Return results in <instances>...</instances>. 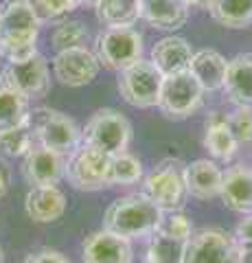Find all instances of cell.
Returning <instances> with one entry per match:
<instances>
[{
    "label": "cell",
    "instance_id": "1",
    "mask_svg": "<svg viewBox=\"0 0 252 263\" xmlns=\"http://www.w3.org/2000/svg\"><path fill=\"white\" fill-rule=\"evenodd\" d=\"M162 213L145 193H129L117 197L103 215V228L114 235L136 239L156 233Z\"/></svg>",
    "mask_w": 252,
    "mask_h": 263
},
{
    "label": "cell",
    "instance_id": "2",
    "mask_svg": "<svg viewBox=\"0 0 252 263\" xmlns=\"http://www.w3.org/2000/svg\"><path fill=\"white\" fill-rule=\"evenodd\" d=\"M143 193L162 213L180 211L189 197L184 182V162L178 158H167L156 164L143 180Z\"/></svg>",
    "mask_w": 252,
    "mask_h": 263
},
{
    "label": "cell",
    "instance_id": "3",
    "mask_svg": "<svg viewBox=\"0 0 252 263\" xmlns=\"http://www.w3.org/2000/svg\"><path fill=\"white\" fill-rule=\"evenodd\" d=\"M27 123L35 136V143L48 147V149H55L66 156L81 145L79 125L64 112L51 108H35L29 110Z\"/></svg>",
    "mask_w": 252,
    "mask_h": 263
},
{
    "label": "cell",
    "instance_id": "4",
    "mask_svg": "<svg viewBox=\"0 0 252 263\" xmlns=\"http://www.w3.org/2000/svg\"><path fill=\"white\" fill-rule=\"evenodd\" d=\"M129 141H132V125L119 110L112 108L96 110L81 129V143L108 156L127 152Z\"/></svg>",
    "mask_w": 252,
    "mask_h": 263
},
{
    "label": "cell",
    "instance_id": "5",
    "mask_svg": "<svg viewBox=\"0 0 252 263\" xmlns=\"http://www.w3.org/2000/svg\"><path fill=\"white\" fill-rule=\"evenodd\" d=\"M64 178L77 191H101L110 186V156L81 143L68 154Z\"/></svg>",
    "mask_w": 252,
    "mask_h": 263
},
{
    "label": "cell",
    "instance_id": "6",
    "mask_svg": "<svg viewBox=\"0 0 252 263\" xmlns=\"http://www.w3.org/2000/svg\"><path fill=\"white\" fill-rule=\"evenodd\" d=\"M92 53L108 70L121 72L143 57V35L134 27L101 29L94 37Z\"/></svg>",
    "mask_w": 252,
    "mask_h": 263
},
{
    "label": "cell",
    "instance_id": "7",
    "mask_svg": "<svg viewBox=\"0 0 252 263\" xmlns=\"http://www.w3.org/2000/svg\"><path fill=\"white\" fill-rule=\"evenodd\" d=\"M204 95L206 92L202 90V86L195 81V77L189 70L178 72V75H171V77H162L156 108L167 119L182 121L200 110L202 101H204Z\"/></svg>",
    "mask_w": 252,
    "mask_h": 263
},
{
    "label": "cell",
    "instance_id": "8",
    "mask_svg": "<svg viewBox=\"0 0 252 263\" xmlns=\"http://www.w3.org/2000/svg\"><path fill=\"white\" fill-rule=\"evenodd\" d=\"M162 75L149 60H138L119 72V92L123 101L134 108L147 110L158 105Z\"/></svg>",
    "mask_w": 252,
    "mask_h": 263
},
{
    "label": "cell",
    "instance_id": "9",
    "mask_svg": "<svg viewBox=\"0 0 252 263\" xmlns=\"http://www.w3.org/2000/svg\"><path fill=\"white\" fill-rule=\"evenodd\" d=\"M184 263H239L237 239L222 228H202L186 241Z\"/></svg>",
    "mask_w": 252,
    "mask_h": 263
},
{
    "label": "cell",
    "instance_id": "10",
    "mask_svg": "<svg viewBox=\"0 0 252 263\" xmlns=\"http://www.w3.org/2000/svg\"><path fill=\"white\" fill-rule=\"evenodd\" d=\"M3 86L15 90L22 97L42 99L51 90V72L42 55H33L24 62H9L3 68Z\"/></svg>",
    "mask_w": 252,
    "mask_h": 263
},
{
    "label": "cell",
    "instance_id": "11",
    "mask_svg": "<svg viewBox=\"0 0 252 263\" xmlns=\"http://www.w3.org/2000/svg\"><path fill=\"white\" fill-rule=\"evenodd\" d=\"M99 68L101 64L96 55L86 46L57 51V55L53 57V75L60 84L68 88L88 86L99 75Z\"/></svg>",
    "mask_w": 252,
    "mask_h": 263
},
{
    "label": "cell",
    "instance_id": "12",
    "mask_svg": "<svg viewBox=\"0 0 252 263\" xmlns=\"http://www.w3.org/2000/svg\"><path fill=\"white\" fill-rule=\"evenodd\" d=\"M84 263H134L132 239L114 235L110 230H94L84 239L81 246Z\"/></svg>",
    "mask_w": 252,
    "mask_h": 263
},
{
    "label": "cell",
    "instance_id": "13",
    "mask_svg": "<svg viewBox=\"0 0 252 263\" xmlns=\"http://www.w3.org/2000/svg\"><path fill=\"white\" fill-rule=\"evenodd\" d=\"M64 154L35 143L22 160V176L31 186H57L64 178Z\"/></svg>",
    "mask_w": 252,
    "mask_h": 263
},
{
    "label": "cell",
    "instance_id": "14",
    "mask_svg": "<svg viewBox=\"0 0 252 263\" xmlns=\"http://www.w3.org/2000/svg\"><path fill=\"white\" fill-rule=\"evenodd\" d=\"M42 22L31 9L29 0L0 3V40H37Z\"/></svg>",
    "mask_w": 252,
    "mask_h": 263
},
{
    "label": "cell",
    "instance_id": "15",
    "mask_svg": "<svg viewBox=\"0 0 252 263\" xmlns=\"http://www.w3.org/2000/svg\"><path fill=\"white\" fill-rule=\"evenodd\" d=\"M219 197L235 213H252V167L239 162L226 169Z\"/></svg>",
    "mask_w": 252,
    "mask_h": 263
},
{
    "label": "cell",
    "instance_id": "16",
    "mask_svg": "<svg viewBox=\"0 0 252 263\" xmlns=\"http://www.w3.org/2000/svg\"><path fill=\"white\" fill-rule=\"evenodd\" d=\"M193 57V48L180 35H167L158 40L151 48V64L158 68L162 77H171L178 72H186L189 70Z\"/></svg>",
    "mask_w": 252,
    "mask_h": 263
},
{
    "label": "cell",
    "instance_id": "17",
    "mask_svg": "<svg viewBox=\"0 0 252 263\" xmlns=\"http://www.w3.org/2000/svg\"><path fill=\"white\" fill-rule=\"evenodd\" d=\"M222 178H224V171L208 158H198L189 164H184L186 193L195 197V200H213V197H219Z\"/></svg>",
    "mask_w": 252,
    "mask_h": 263
},
{
    "label": "cell",
    "instance_id": "18",
    "mask_svg": "<svg viewBox=\"0 0 252 263\" xmlns=\"http://www.w3.org/2000/svg\"><path fill=\"white\" fill-rule=\"evenodd\" d=\"M24 211L35 224H51L66 213V195L57 186H31L24 197Z\"/></svg>",
    "mask_w": 252,
    "mask_h": 263
},
{
    "label": "cell",
    "instance_id": "19",
    "mask_svg": "<svg viewBox=\"0 0 252 263\" xmlns=\"http://www.w3.org/2000/svg\"><path fill=\"white\" fill-rule=\"evenodd\" d=\"M189 9L184 0H141V18L160 31L182 29L189 20Z\"/></svg>",
    "mask_w": 252,
    "mask_h": 263
},
{
    "label": "cell",
    "instance_id": "20",
    "mask_svg": "<svg viewBox=\"0 0 252 263\" xmlns=\"http://www.w3.org/2000/svg\"><path fill=\"white\" fill-rule=\"evenodd\" d=\"M222 90L230 103L252 108V53H239L228 60Z\"/></svg>",
    "mask_w": 252,
    "mask_h": 263
},
{
    "label": "cell",
    "instance_id": "21",
    "mask_svg": "<svg viewBox=\"0 0 252 263\" xmlns=\"http://www.w3.org/2000/svg\"><path fill=\"white\" fill-rule=\"evenodd\" d=\"M226 57L222 53L213 51V48H202V51L193 53L189 72L195 77V81L202 86L204 92H217L224 88V77H226Z\"/></svg>",
    "mask_w": 252,
    "mask_h": 263
},
{
    "label": "cell",
    "instance_id": "22",
    "mask_svg": "<svg viewBox=\"0 0 252 263\" xmlns=\"http://www.w3.org/2000/svg\"><path fill=\"white\" fill-rule=\"evenodd\" d=\"M204 147L208 154L217 160L228 162L232 160V156L237 154L239 143L232 136V132L228 127V114L224 112H210L204 123Z\"/></svg>",
    "mask_w": 252,
    "mask_h": 263
},
{
    "label": "cell",
    "instance_id": "23",
    "mask_svg": "<svg viewBox=\"0 0 252 263\" xmlns=\"http://www.w3.org/2000/svg\"><path fill=\"white\" fill-rule=\"evenodd\" d=\"M94 11L105 29L134 27L141 20V0H99Z\"/></svg>",
    "mask_w": 252,
    "mask_h": 263
},
{
    "label": "cell",
    "instance_id": "24",
    "mask_svg": "<svg viewBox=\"0 0 252 263\" xmlns=\"http://www.w3.org/2000/svg\"><path fill=\"white\" fill-rule=\"evenodd\" d=\"M208 11L215 22L228 29H248L252 24V0H215Z\"/></svg>",
    "mask_w": 252,
    "mask_h": 263
},
{
    "label": "cell",
    "instance_id": "25",
    "mask_svg": "<svg viewBox=\"0 0 252 263\" xmlns=\"http://www.w3.org/2000/svg\"><path fill=\"white\" fill-rule=\"evenodd\" d=\"M186 241L162 233H151L147 243V263H184Z\"/></svg>",
    "mask_w": 252,
    "mask_h": 263
},
{
    "label": "cell",
    "instance_id": "26",
    "mask_svg": "<svg viewBox=\"0 0 252 263\" xmlns=\"http://www.w3.org/2000/svg\"><path fill=\"white\" fill-rule=\"evenodd\" d=\"M33 145L35 136L27 121L20 123V125L0 129V154L7 156V158H24Z\"/></svg>",
    "mask_w": 252,
    "mask_h": 263
},
{
    "label": "cell",
    "instance_id": "27",
    "mask_svg": "<svg viewBox=\"0 0 252 263\" xmlns=\"http://www.w3.org/2000/svg\"><path fill=\"white\" fill-rule=\"evenodd\" d=\"M145 178L143 162L132 152H121L110 156V186L114 184H136Z\"/></svg>",
    "mask_w": 252,
    "mask_h": 263
},
{
    "label": "cell",
    "instance_id": "28",
    "mask_svg": "<svg viewBox=\"0 0 252 263\" xmlns=\"http://www.w3.org/2000/svg\"><path fill=\"white\" fill-rule=\"evenodd\" d=\"M29 117V99L20 92L0 86V129L20 125Z\"/></svg>",
    "mask_w": 252,
    "mask_h": 263
},
{
    "label": "cell",
    "instance_id": "29",
    "mask_svg": "<svg viewBox=\"0 0 252 263\" xmlns=\"http://www.w3.org/2000/svg\"><path fill=\"white\" fill-rule=\"evenodd\" d=\"M88 37H90V33L81 20H60L51 33V44L57 51H66V48L86 46Z\"/></svg>",
    "mask_w": 252,
    "mask_h": 263
},
{
    "label": "cell",
    "instance_id": "30",
    "mask_svg": "<svg viewBox=\"0 0 252 263\" xmlns=\"http://www.w3.org/2000/svg\"><path fill=\"white\" fill-rule=\"evenodd\" d=\"M156 230L162 233V235H167V237H173V239L189 241L191 235H193V224H191V219L186 217L184 213L171 211V213H167V215H162Z\"/></svg>",
    "mask_w": 252,
    "mask_h": 263
},
{
    "label": "cell",
    "instance_id": "31",
    "mask_svg": "<svg viewBox=\"0 0 252 263\" xmlns=\"http://www.w3.org/2000/svg\"><path fill=\"white\" fill-rule=\"evenodd\" d=\"M228 127L239 145L252 143V108L250 105H235V112L228 114Z\"/></svg>",
    "mask_w": 252,
    "mask_h": 263
},
{
    "label": "cell",
    "instance_id": "32",
    "mask_svg": "<svg viewBox=\"0 0 252 263\" xmlns=\"http://www.w3.org/2000/svg\"><path fill=\"white\" fill-rule=\"evenodd\" d=\"M29 5H31V9L35 11L40 22L66 18L72 9H77V7L72 5V0H29Z\"/></svg>",
    "mask_w": 252,
    "mask_h": 263
},
{
    "label": "cell",
    "instance_id": "33",
    "mask_svg": "<svg viewBox=\"0 0 252 263\" xmlns=\"http://www.w3.org/2000/svg\"><path fill=\"white\" fill-rule=\"evenodd\" d=\"M37 55V40H0V57L9 62H24Z\"/></svg>",
    "mask_w": 252,
    "mask_h": 263
},
{
    "label": "cell",
    "instance_id": "34",
    "mask_svg": "<svg viewBox=\"0 0 252 263\" xmlns=\"http://www.w3.org/2000/svg\"><path fill=\"white\" fill-rule=\"evenodd\" d=\"M24 263H72L66 254H62L60 250H53V248H40L35 252H31Z\"/></svg>",
    "mask_w": 252,
    "mask_h": 263
},
{
    "label": "cell",
    "instance_id": "35",
    "mask_svg": "<svg viewBox=\"0 0 252 263\" xmlns=\"http://www.w3.org/2000/svg\"><path fill=\"white\" fill-rule=\"evenodd\" d=\"M235 239L239 243H252V213H246L235 228Z\"/></svg>",
    "mask_w": 252,
    "mask_h": 263
},
{
    "label": "cell",
    "instance_id": "36",
    "mask_svg": "<svg viewBox=\"0 0 252 263\" xmlns=\"http://www.w3.org/2000/svg\"><path fill=\"white\" fill-rule=\"evenodd\" d=\"M239 263H252V243H239Z\"/></svg>",
    "mask_w": 252,
    "mask_h": 263
},
{
    "label": "cell",
    "instance_id": "37",
    "mask_svg": "<svg viewBox=\"0 0 252 263\" xmlns=\"http://www.w3.org/2000/svg\"><path fill=\"white\" fill-rule=\"evenodd\" d=\"M7 189H9V176H7V171L3 169V164H0V197H5Z\"/></svg>",
    "mask_w": 252,
    "mask_h": 263
},
{
    "label": "cell",
    "instance_id": "38",
    "mask_svg": "<svg viewBox=\"0 0 252 263\" xmlns=\"http://www.w3.org/2000/svg\"><path fill=\"white\" fill-rule=\"evenodd\" d=\"M184 3L189 5V7H204V9H208V7L213 5L215 0H184Z\"/></svg>",
    "mask_w": 252,
    "mask_h": 263
},
{
    "label": "cell",
    "instance_id": "39",
    "mask_svg": "<svg viewBox=\"0 0 252 263\" xmlns=\"http://www.w3.org/2000/svg\"><path fill=\"white\" fill-rule=\"evenodd\" d=\"M99 0H72V5L75 7H94Z\"/></svg>",
    "mask_w": 252,
    "mask_h": 263
},
{
    "label": "cell",
    "instance_id": "40",
    "mask_svg": "<svg viewBox=\"0 0 252 263\" xmlns=\"http://www.w3.org/2000/svg\"><path fill=\"white\" fill-rule=\"evenodd\" d=\"M5 261V254H3V248H0V263Z\"/></svg>",
    "mask_w": 252,
    "mask_h": 263
},
{
    "label": "cell",
    "instance_id": "41",
    "mask_svg": "<svg viewBox=\"0 0 252 263\" xmlns=\"http://www.w3.org/2000/svg\"><path fill=\"white\" fill-rule=\"evenodd\" d=\"M0 86H3V68H0Z\"/></svg>",
    "mask_w": 252,
    "mask_h": 263
}]
</instances>
